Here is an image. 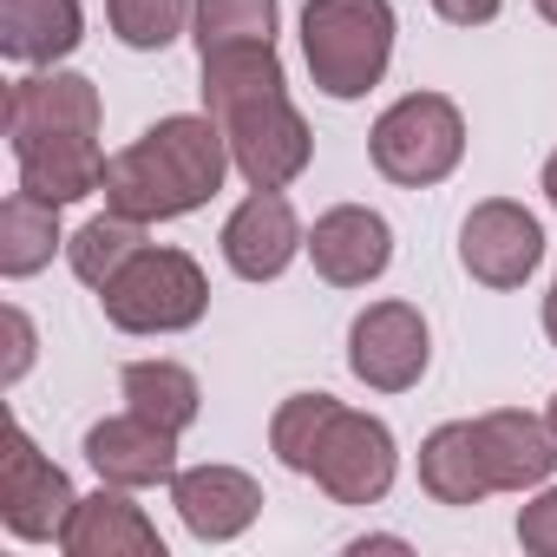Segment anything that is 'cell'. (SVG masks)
<instances>
[{
  "label": "cell",
  "instance_id": "1",
  "mask_svg": "<svg viewBox=\"0 0 557 557\" xmlns=\"http://www.w3.org/2000/svg\"><path fill=\"white\" fill-rule=\"evenodd\" d=\"M230 138L210 112H171L145 125L125 151L106 164V210L138 216V223H177L203 210L223 177H230Z\"/></svg>",
  "mask_w": 557,
  "mask_h": 557
},
{
  "label": "cell",
  "instance_id": "2",
  "mask_svg": "<svg viewBox=\"0 0 557 557\" xmlns=\"http://www.w3.org/2000/svg\"><path fill=\"white\" fill-rule=\"evenodd\" d=\"M394 0H309L302 8V60L315 92L368 99L394 66Z\"/></svg>",
  "mask_w": 557,
  "mask_h": 557
},
{
  "label": "cell",
  "instance_id": "3",
  "mask_svg": "<svg viewBox=\"0 0 557 557\" xmlns=\"http://www.w3.org/2000/svg\"><path fill=\"white\" fill-rule=\"evenodd\" d=\"M99 309L119 335H184L210 315V275L197 269L190 249L145 243L99 289Z\"/></svg>",
  "mask_w": 557,
  "mask_h": 557
},
{
  "label": "cell",
  "instance_id": "4",
  "mask_svg": "<svg viewBox=\"0 0 557 557\" xmlns=\"http://www.w3.org/2000/svg\"><path fill=\"white\" fill-rule=\"evenodd\" d=\"M368 158L387 184L400 190H433L459 171L466 158V112L446 92H400L374 132H368Z\"/></svg>",
  "mask_w": 557,
  "mask_h": 557
},
{
  "label": "cell",
  "instance_id": "5",
  "mask_svg": "<svg viewBox=\"0 0 557 557\" xmlns=\"http://www.w3.org/2000/svg\"><path fill=\"white\" fill-rule=\"evenodd\" d=\"M216 125H223L230 164H236V177L249 190H289L309 171V158H315V132H309V119L296 112L289 92H269L256 106H236Z\"/></svg>",
  "mask_w": 557,
  "mask_h": 557
},
{
  "label": "cell",
  "instance_id": "6",
  "mask_svg": "<svg viewBox=\"0 0 557 557\" xmlns=\"http://www.w3.org/2000/svg\"><path fill=\"white\" fill-rule=\"evenodd\" d=\"M433 368V329L413 302H368L348 322V374L374 394H407Z\"/></svg>",
  "mask_w": 557,
  "mask_h": 557
},
{
  "label": "cell",
  "instance_id": "7",
  "mask_svg": "<svg viewBox=\"0 0 557 557\" xmlns=\"http://www.w3.org/2000/svg\"><path fill=\"white\" fill-rule=\"evenodd\" d=\"M335 505H381L400 479V446H394V426L381 413H361V407H342L322 453H315V472H309Z\"/></svg>",
  "mask_w": 557,
  "mask_h": 557
},
{
  "label": "cell",
  "instance_id": "8",
  "mask_svg": "<svg viewBox=\"0 0 557 557\" xmlns=\"http://www.w3.org/2000/svg\"><path fill=\"white\" fill-rule=\"evenodd\" d=\"M459 262L479 289H524L544 262V223L518 197H485L459 223Z\"/></svg>",
  "mask_w": 557,
  "mask_h": 557
},
{
  "label": "cell",
  "instance_id": "9",
  "mask_svg": "<svg viewBox=\"0 0 557 557\" xmlns=\"http://www.w3.org/2000/svg\"><path fill=\"white\" fill-rule=\"evenodd\" d=\"M73 505H79L73 479L34 446L27 426H14V440H8V466H0V524H8L21 544H60Z\"/></svg>",
  "mask_w": 557,
  "mask_h": 557
},
{
  "label": "cell",
  "instance_id": "10",
  "mask_svg": "<svg viewBox=\"0 0 557 557\" xmlns=\"http://www.w3.org/2000/svg\"><path fill=\"white\" fill-rule=\"evenodd\" d=\"M223 262L243 283H275L302 249H309V230L296 216V203L283 190H249L230 216H223Z\"/></svg>",
  "mask_w": 557,
  "mask_h": 557
},
{
  "label": "cell",
  "instance_id": "11",
  "mask_svg": "<svg viewBox=\"0 0 557 557\" xmlns=\"http://www.w3.org/2000/svg\"><path fill=\"white\" fill-rule=\"evenodd\" d=\"M177 440L171 426L145 420V413H106L86 426V466L106 479V485H125V492H151V485H171L184 466H177Z\"/></svg>",
  "mask_w": 557,
  "mask_h": 557
},
{
  "label": "cell",
  "instance_id": "12",
  "mask_svg": "<svg viewBox=\"0 0 557 557\" xmlns=\"http://www.w3.org/2000/svg\"><path fill=\"white\" fill-rule=\"evenodd\" d=\"M309 262L329 289H368L394 262V223L368 203H335L309 230Z\"/></svg>",
  "mask_w": 557,
  "mask_h": 557
},
{
  "label": "cell",
  "instance_id": "13",
  "mask_svg": "<svg viewBox=\"0 0 557 557\" xmlns=\"http://www.w3.org/2000/svg\"><path fill=\"white\" fill-rule=\"evenodd\" d=\"M171 505L197 544H230L262 518V485L243 466H184L171 479Z\"/></svg>",
  "mask_w": 557,
  "mask_h": 557
},
{
  "label": "cell",
  "instance_id": "14",
  "mask_svg": "<svg viewBox=\"0 0 557 557\" xmlns=\"http://www.w3.org/2000/svg\"><path fill=\"white\" fill-rule=\"evenodd\" d=\"M14 151V171H21V190L47 197V203H79V197H99L106 190V151L99 138L86 132H34V138H8Z\"/></svg>",
  "mask_w": 557,
  "mask_h": 557
},
{
  "label": "cell",
  "instance_id": "15",
  "mask_svg": "<svg viewBox=\"0 0 557 557\" xmlns=\"http://www.w3.org/2000/svg\"><path fill=\"white\" fill-rule=\"evenodd\" d=\"M8 138H34V132H86L99 138L106 132V106H99V86L86 73H27L8 86Z\"/></svg>",
  "mask_w": 557,
  "mask_h": 557
},
{
  "label": "cell",
  "instance_id": "16",
  "mask_svg": "<svg viewBox=\"0 0 557 557\" xmlns=\"http://www.w3.org/2000/svg\"><path fill=\"white\" fill-rule=\"evenodd\" d=\"M60 550L66 557H164V537L125 485L99 479V492H86L73 505V518L60 531Z\"/></svg>",
  "mask_w": 557,
  "mask_h": 557
},
{
  "label": "cell",
  "instance_id": "17",
  "mask_svg": "<svg viewBox=\"0 0 557 557\" xmlns=\"http://www.w3.org/2000/svg\"><path fill=\"white\" fill-rule=\"evenodd\" d=\"M472 433H479L492 492H537V485H550V472H557V433H550L544 413L498 407V413H479Z\"/></svg>",
  "mask_w": 557,
  "mask_h": 557
},
{
  "label": "cell",
  "instance_id": "18",
  "mask_svg": "<svg viewBox=\"0 0 557 557\" xmlns=\"http://www.w3.org/2000/svg\"><path fill=\"white\" fill-rule=\"evenodd\" d=\"M86 40L79 0H0V53L14 66H60Z\"/></svg>",
  "mask_w": 557,
  "mask_h": 557
},
{
  "label": "cell",
  "instance_id": "19",
  "mask_svg": "<svg viewBox=\"0 0 557 557\" xmlns=\"http://www.w3.org/2000/svg\"><path fill=\"white\" fill-rule=\"evenodd\" d=\"M420 492L433 505H479V498H492V472H485L472 420H446V426H433L420 440Z\"/></svg>",
  "mask_w": 557,
  "mask_h": 557
},
{
  "label": "cell",
  "instance_id": "20",
  "mask_svg": "<svg viewBox=\"0 0 557 557\" xmlns=\"http://www.w3.org/2000/svg\"><path fill=\"white\" fill-rule=\"evenodd\" d=\"M197 60H203V112H210V119H230L236 106H256V99H269V92H289V73H283L275 40L216 47V53H197Z\"/></svg>",
  "mask_w": 557,
  "mask_h": 557
},
{
  "label": "cell",
  "instance_id": "21",
  "mask_svg": "<svg viewBox=\"0 0 557 557\" xmlns=\"http://www.w3.org/2000/svg\"><path fill=\"white\" fill-rule=\"evenodd\" d=\"M53 249H66V230H60V203L34 197V190H14L0 203V275L8 283H27L53 262Z\"/></svg>",
  "mask_w": 557,
  "mask_h": 557
},
{
  "label": "cell",
  "instance_id": "22",
  "mask_svg": "<svg viewBox=\"0 0 557 557\" xmlns=\"http://www.w3.org/2000/svg\"><path fill=\"white\" fill-rule=\"evenodd\" d=\"M119 387H125V407H132V413H145V420H158V426H171V433H190L197 413H203L197 374H190L184 361H164V355H158V361H125Z\"/></svg>",
  "mask_w": 557,
  "mask_h": 557
},
{
  "label": "cell",
  "instance_id": "23",
  "mask_svg": "<svg viewBox=\"0 0 557 557\" xmlns=\"http://www.w3.org/2000/svg\"><path fill=\"white\" fill-rule=\"evenodd\" d=\"M145 230L151 223H138V216H119V210H99V216H86L73 236H66V262H73V275L86 289H106L112 275L145 249Z\"/></svg>",
  "mask_w": 557,
  "mask_h": 557
},
{
  "label": "cell",
  "instance_id": "24",
  "mask_svg": "<svg viewBox=\"0 0 557 557\" xmlns=\"http://www.w3.org/2000/svg\"><path fill=\"white\" fill-rule=\"evenodd\" d=\"M335 413H342L335 394H289L283 407H275V420H269V453L283 459L296 479H309L315 472V453H322V440L335 426Z\"/></svg>",
  "mask_w": 557,
  "mask_h": 557
},
{
  "label": "cell",
  "instance_id": "25",
  "mask_svg": "<svg viewBox=\"0 0 557 557\" xmlns=\"http://www.w3.org/2000/svg\"><path fill=\"white\" fill-rule=\"evenodd\" d=\"M275 21H283V0H197L190 34H197V53H216V47L275 40Z\"/></svg>",
  "mask_w": 557,
  "mask_h": 557
},
{
  "label": "cell",
  "instance_id": "26",
  "mask_svg": "<svg viewBox=\"0 0 557 557\" xmlns=\"http://www.w3.org/2000/svg\"><path fill=\"white\" fill-rule=\"evenodd\" d=\"M197 14V0H106V27L132 53H164Z\"/></svg>",
  "mask_w": 557,
  "mask_h": 557
},
{
  "label": "cell",
  "instance_id": "27",
  "mask_svg": "<svg viewBox=\"0 0 557 557\" xmlns=\"http://www.w3.org/2000/svg\"><path fill=\"white\" fill-rule=\"evenodd\" d=\"M518 544L531 557H557V485H537V498L518 505Z\"/></svg>",
  "mask_w": 557,
  "mask_h": 557
},
{
  "label": "cell",
  "instance_id": "28",
  "mask_svg": "<svg viewBox=\"0 0 557 557\" xmlns=\"http://www.w3.org/2000/svg\"><path fill=\"white\" fill-rule=\"evenodd\" d=\"M0 322H8V387H14V381L34 368V322H27L21 309H8Z\"/></svg>",
  "mask_w": 557,
  "mask_h": 557
},
{
  "label": "cell",
  "instance_id": "29",
  "mask_svg": "<svg viewBox=\"0 0 557 557\" xmlns=\"http://www.w3.org/2000/svg\"><path fill=\"white\" fill-rule=\"evenodd\" d=\"M498 8L505 0H433V14L446 27H485V21H498Z\"/></svg>",
  "mask_w": 557,
  "mask_h": 557
},
{
  "label": "cell",
  "instance_id": "30",
  "mask_svg": "<svg viewBox=\"0 0 557 557\" xmlns=\"http://www.w3.org/2000/svg\"><path fill=\"white\" fill-rule=\"evenodd\" d=\"M348 550H355V557H368V550H407V537H355Z\"/></svg>",
  "mask_w": 557,
  "mask_h": 557
},
{
  "label": "cell",
  "instance_id": "31",
  "mask_svg": "<svg viewBox=\"0 0 557 557\" xmlns=\"http://www.w3.org/2000/svg\"><path fill=\"white\" fill-rule=\"evenodd\" d=\"M544 342L557 348V283H550V296H544Z\"/></svg>",
  "mask_w": 557,
  "mask_h": 557
},
{
  "label": "cell",
  "instance_id": "32",
  "mask_svg": "<svg viewBox=\"0 0 557 557\" xmlns=\"http://www.w3.org/2000/svg\"><path fill=\"white\" fill-rule=\"evenodd\" d=\"M544 197H550V203H557V151H550V158H544Z\"/></svg>",
  "mask_w": 557,
  "mask_h": 557
},
{
  "label": "cell",
  "instance_id": "33",
  "mask_svg": "<svg viewBox=\"0 0 557 557\" xmlns=\"http://www.w3.org/2000/svg\"><path fill=\"white\" fill-rule=\"evenodd\" d=\"M531 8H537V14H544L550 27H557V0H531Z\"/></svg>",
  "mask_w": 557,
  "mask_h": 557
},
{
  "label": "cell",
  "instance_id": "34",
  "mask_svg": "<svg viewBox=\"0 0 557 557\" xmlns=\"http://www.w3.org/2000/svg\"><path fill=\"white\" fill-rule=\"evenodd\" d=\"M544 420H550V433H557V394H550V407H544Z\"/></svg>",
  "mask_w": 557,
  "mask_h": 557
}]
</instances>
